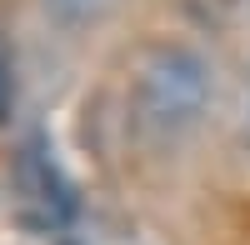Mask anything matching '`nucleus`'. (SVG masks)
Listing matches in <instances>:
<instances>
[{
	"mask_svg": "<svg viewBox=\"0 0 250 245\" xmlns=\"http://www.w3.org/2000/svg\"><path fill=\"white\" fill-rule=\"evenodd\" d=\"M5 110H10V50L0 40V120H5Z\"/></svg>",
	"mask_w": 250,
	"mask_h": 245,
	"instance_id": "nucleus-1",
	"label": "nucleus"
}]
</instances>
